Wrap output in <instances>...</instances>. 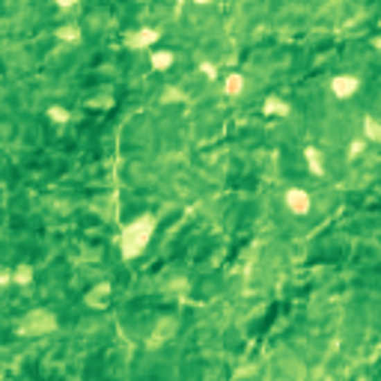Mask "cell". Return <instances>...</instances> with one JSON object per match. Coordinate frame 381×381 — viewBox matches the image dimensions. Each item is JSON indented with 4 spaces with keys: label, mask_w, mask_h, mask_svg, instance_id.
<instances>
[{
    "label": "cell",
    "mask_w": 381,
    "mask_h": 381,
    "mask_svg": "<svg viewBox=\"0 0 381 381\" xmlns=\"http://www.w3.org/2000/svg\"><path fill=\"white\" fill-rule=\"evenodd\" d=\"M155 227H158L155 215H140L132 220V224L123 227V233H119V254H123L125 263L137 259L149 247V238L155 236Z\"/></svg>",
    "instance_id": "1"
},
{
    "label": "cell",
    "mask_w": 381,
    "mask_h": 381,
    "mask_svg": "<svg viewBox=\"0 0 381 381\" xmlns=\"http://www.w3.org/2000/svg\"><path fill=\"white\" fill-rule=\"evenodd\" d=\"M57 328V316L51 310L39 307V310H30V313L18 322V334L21 337H42V334H51Z\"/></svg>",
    "instance_id": "2"
},
{
    "label": "cell",
    "mask_w": 381,
    "mask_h": 381,
    "mask_svg": "<svg viewBox=\"0 0 381 381\" xmlns=\"http://www.w3.org/2000/svg\"><path fill=\"white\" fill-rule=\"evenodd\" d=\"M158 39H161V30H155V27H140V30H134V33L125 36V48H128V51H143V48L155 45Z\"/></svg>",
    "instance_id": "3"
},
{
    "label": "cell",
    "mask_w": 381,
    "mask_h": 381,
    "mask_svg": "<svg viewBox=\"0 0 381 381\" xmlns=\"http://www.w3.org/2000/svg\"><path fill=\"white\" fill-rule=\"evenodd\" d=\"M310 206H313L310 190H304V188H289L286 190V209L292 215H310Z\"/></svg>",
    "instance_id": "4"
},
{
    "label": "cell",
    "mask_w": 381,
    "mask_h": 381,
    "mask_svg": "<svg viewBox=\"0 0 381 381\" xmlns=\"http://www.w3.org/2000/svg\"><path fill=\"white\" fill-rule=\"evenodd\" d=\"M357 89H360V78H355V75H334L330 78V93L337 98H352Z\"/></svg>",
    "instance_id": "5"
},
{
    "label": "cell",
    "mask_w": 381,
    "mask_h": 381,
    "mask_svg": "<svg viewBox=\"0 0 381 381\" xmlns=\"http://www.w3.org/2000/svg\"><path fill=\"white\" fill-rule=\"evenodd\" d=\"M107 301H110V283H98L96 289H89V292H87L84 304H87V307L102 310V307H107Z\"/></svg>",
    "instance_id": "6"
},
{
    "label": "cell",
    "mask_w": 381,
    "mask_h": 381,
    "mask_svg": "<svg viewBox=\"0 0 381 381\" xmlns=\"http://www.w3.org/2000/svg\"><path fill=\"white\" fill-rule=\"evenodd\" d=\"M263 114L265 116H289L292 114V107H289L283 98H277V96H268L265 98V105H263Z\"/></svg>",
    "instance_id": "7"
},
{
    "label": "cell",
    "mask_w": 381,
    "mask_h": 381,
    "mask_svg": "<svg viewBox=\"0 0 381 381\" xmlns=\"http://www.w3.org/2000/svg\"><path fill=\"white\" fill-rule=\"evenodd\" d=\"M304 161H307V167H310V173H313V176H325L322 152H319L316 146H307V149H304Z\"/></svg>",
    "instance_id": "8"
},
{
    "label": "cell",
    "mask_w": 381,
    "mask_h": 381,
    "mask_svg": "<svg viewBox=\"0 0 381 381\" xmlns=\"http://www.w3.org/2000/svg\"><path fill=\"white\" fill-rule=\"evenodd\" d=\"M224 93L229 98H238L245 93V75L242 72H233V75H227V81H224Z\"/></svg>",
    "instance_id": "9"
},
{
    "label": "cell",
    "mask_w": 381,
    "mask_h": 381,
    "mask_svg": "<svg viewBox=\"0 0 381 381\" xmlns=\"http://www.w3.org/2000/svg\"><path fill=\"white\" fill-rule=\"evenodd\" d=\"M57 39L78 45V42H81V27H78V24H63V27H57Z\"/></svg>",
    "instance_id": "10"
},
{
    "label": "cell",
    "mask_w": 381,
    "mask_h": 381,
    "mask_svg": "<svg viewBox=\"0 0 381 381\" xmlns=\"http://www.w3.org/2000/svg\"><path fill=\"white\" fill-rule=\"evenodd\" d=\"M364 137L381 143V123H378L375 116H364Z\"/></svg>",
    "instance_id": "11"
},
{
    "label": "cell",
    "mask_w": 381,
    "mask_h": 381,
    "mask_svg": "<svg viewBox=\"0 0 381 381\" xmlns=\"http://www.w3.org/2000/svg\"><path fill=\"white\" fill-rule=\"evenodd\" d=\"M173 54H170V51H155L152 54V69H155V72H167V69L170 66H173Z\"/></svg>",
    "instance_id": "12"
},
{
    "label": "cell",
    "mask_w": 381,
    "mask_h": 381,
    "mask_svg": "<svg viewBox=\"0 0 381 381\" xmlns=\"http://www.w3.org/2000/svg\"><path fill=\"white\" fill-rule=\"evenodd\" d=\"M12 277H15V283H18V286H30V283H33V265L21 263V265H18L15 272H12Z\"/></svg>",
    "instance_id": "13"
},
{
    "label": "cell",
    "mask_w": 381,
    "mask_h": 381,
    "mask_svg": "<svg viewBox=\"0 0 381 381\" xmlns=\"http://www.w3.org/2000/svg\"><path fill=\"white\" fill-rule=\"evenodd\" d=\"M48 116H51L57 125H66V123H72V114H69L66 107H48Z\"/></svg>",
    "instance_id": "14"
},
{
    "label": "cell",
    "mask_w": 381,
    "mask_h": 381,
    "mask_svg": "<svg viewBox=\"0 0 381 381\" xmlns=\"http://www.w3.org/2000/svg\"><path fill=\"white\" fill-rule=\"evenodd\" d=\"M364 149H366V137H357V140H352V146H348V155L357 158Z\"/></svg>",
    "instance_id": "15"
},
{
    "label": "cell",
    "mask_w": 381,
    "mask_h": 381,
    "mask_svg": "<svg viewBox=\"0 0 381 381\" xmlns=\"http://www.w3.org/2000/svg\"><path fill=\"white\" fill-rule=\"evenodd\" d=\"M114 105V96H102V98H89V107H110Z\"/></svg>",
    "instance_id": "16"
},
{
    "label": "cell",
    "mask_w": 381,
    "mask_h": 381,
    "mask_svg": "<svg viewBox=\"0 0 381 381\" xmlns=\"http://www.w3.org/2000/svg\"><path fill=\"white\" fill-rule=\"evenodd\" d=\"M182 93H179V89L176 87H170V89H164V102H182Z\"/></svg>",
    "instance_id": "17"
},
{
    "label": "cell",
    "mask_w": 381,
    "mask_h": 381,
    "mask_svg": "<svg viewBox=\"0 0 381 381\" xmlns=\"http://www.w3.org/2000/svg\"><path fill=\"white\" fill-rule=\"evenodd\" d=\"M200 72H203L209 81H215V78H218V69H215L212 63H203V66H200Z\"/></svg>",
    "instance_id": "18"
},
{
    "label": "cell",
    "mask_w": 381,
    "mask_h": 381,
    "mask_svg": "<svg viewBox=\"0 0 381 381\" xmlns=\"http://www.w3.org/2000/svg\"><path fill=\"white\" fill-rule=\"evenodd\" d=\"M54 3H57L60 9H72V6H78V0H54Z\"/></svg>",
    "instance_id": "19"
},
{
    "label": "cell",
    "mask_w": 381,
    "mask_h": 381,
    "mask_svg": "<svg viewBox=\"0 0 381 381\" xmlns=\"http://www.w3.org/2000/svg\"><path fill=\"white\" fill-rule=\"evenodd\" d=\"M12 272H3V274H0V283H3V286H9V283H12Z\"/></svg>",
    "instance_id": "20"
},
{
    "label": "cell",
    "mask_w": 381,
    "mask_h": 381,
    "mask_svg": "<svg viewBox=\"0 0 381 381\" xmlns=\"http://www.w3.org/2000/svg\"><path fill=\"white\" fill-rule=\"evenodd\" d=\"M373 45H375V48H378V51H381V36L375 39V42H373Z\"/></svg>",
    "instance_id": "21"
},
{
    "label": "cell",
    "mask_w": 381,
    "mask_h": 381,
    "mask_svg": "<svg viewBox=\"0 0 381 381\" xmlns=\"http://www.w3.org/2000/svg\"><path fill=\"white\" fill-rule=\"evenodd\" d=\"M194 3H203L206 6V3H212V0H194Z\"/></svg>",
    "instance_id": "22"
}]
</instances>
